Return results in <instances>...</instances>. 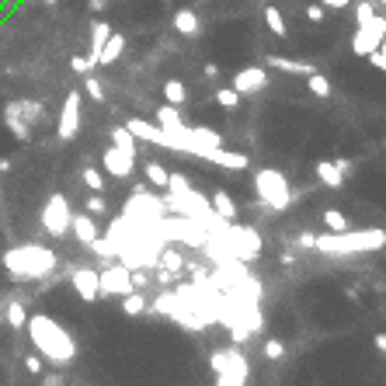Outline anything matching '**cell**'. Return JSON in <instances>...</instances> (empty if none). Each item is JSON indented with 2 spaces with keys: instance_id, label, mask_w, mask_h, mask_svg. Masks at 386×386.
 Masks as SVG:
<instances>
[{
  "instance_id": "obj_1",
  "label": "cell",
  "mask_w": 386,
  "mask_h": 386,
  "mask_svg": "<svg viewBox=\"0 0 386 386\" xmlns=\"http://www.w3.org/2000/svg\"><path fill=\"white\" fill-rule=\"evenodd\" d=\"M202 251L212 258V265L219 261H244L251 265L258 254H261V237L254 226H240V223H226V219H216L202 240Z\"/></svg>"
},
{
  "instance_id": "obj_2",
  "label": "cell",
  "mask_w": 386,
  "mask_h": 386,
  "mask_svg": "<svg viewBox=\"0 0 386 386\" xmlns=\"http://www.w3.org/2000/svg\"><path fill=\"white\" fill-rule=\"evenodd\" d=\"M25 330H28V341L35 344V355L42 362H53V365H70L77 358V341L74 334L56 324L49 313H28L25 320Z\"/></svg>"
},
{
  "instance_id": "obj_3",
  "label": "cell",
  "mask_w": 386,
  "mask_h": 386,
  "mask_svg": "<svg viewBox=\"0 0 386 386\" xmlns=\"http://www.w3.org/2000/svg\"><path fill=\"white\" fill-rule=\"evenodd\" d=\"M0 265L18 282H39L60 268V254L46 244H15L0 254Z\"/></svg>"
},
{
  "instance_id": "obj_4",
  "label": "cell",
  "mask_w": 386,
  "mask_h": 386,
  "mask_svg": "<svg viewBox=\"0 0 386 386\" xmlns=\"http://www.w3.org/2000/svg\"><path fill=\"white\" fill-rule=\"evenodd\" d=\"M386 244V233L379 226L369 230H341V233H320L313 240V251L330 254V258H348V254H365V251H379Z\"/></svg>"
},
{
  "instance_id": "obj_5",
  "label": "cell",
  "mask_w": 386,
  "mask_h": 386,
  "mask_svg": "<svg viewBox=\"0 0 386 386\" xmlns=\"http://www.w3.org/2000/svg\"><path fill=\"white\" fill-rule=\"evenodd\" d=\"M209 369L216 372V386H247V376H251V362L240 351V344L212 351Z\"/></svg>"
},
{
  "instance_id": "obj_6",
  "label": "cell",
  "mask_w": 386,
  "mask_h": 386,
  "mask_svg": "<svg viewBox=\"0 0 386 386\" xmlns=\"http://www.w3.org/2000/svg\"><path fill=\"white\" fill-rule=\"evenodd\" d=\"M254 192H258V199H261L268 209H275V212H282V209L292 205L289 178H285L282 171H275V167H261V171L254 174Z\"/></svg>"
},
{
  "instance_id": "obj_7",
  "label": "cell",
  "mask_w": 386,
  "mask_h": 386,
  "mask_svg": "<svg viewBox=\"0 0 386 386\" xmlns=\"http://www.w3.org/2000/svg\"><path fill=\"white\" fill-rule=\"evenodd\" d=\"M46 122V105L39 101H11L4 108V126L18 143H32V126Z\"/></svg>"
},
{
  "instance_id": "obj_8",
  "label": "cell",
  "mask_w": 386,
  "mask_h": 386,
  "mask_svg": "<svg viewBox=\"0 0 386 386\" xmlns=\"http://www.w3.org/2000/svg\"><path fill=\"white\" fill-rule=\"evenodd\" d=\"M164 199V205H167V212L171 216H188V219H199V223H216L219 216L209 209V199L205 195H199L195 188H185V192H171V195H160Z\"/></svg>"
},
{
  "instance_id": "obj_9",
  "label": "cell",
  "mask_w": 386,
  "mask_h": 386,
  "mask_svg": "<svg viewBox=\"0 0 386 386\" xmlns=\"http://www.w3.org/2000/svg\"><path fill=\"white\" fill-rule=\"evenodd\" d=\"M70 219H74V205L67 202V195H63V192L49 195L46 205H42V212H39L42 230H46L49 237H67V233H70Z\"/></svg>"
},
{
  "instance_id": "obj_10",
  "label": "cell",
  "mask_w": 386,
  "mask_h": 386,
  "mask_svg": "<svg viewBox=\"0 0 386 386\" xmlns=\"http://www.w3.org/2000/svg\"><path fill=\"white\" fill-rule=\"evenodd\" d=\"M122 212H126L129 219H136V223H157L160 216H167V205H164L160 195H153V192L146 188V192H133Z\"/></svg>"
},
{
  "instance_id": "obj_11",
  "label": "cell",
  "mask_w": 386,
  "mask_h": 386,
  "mask_svg": "<svg viewBox=\"0 0 386 386\" xmlns=\"http://www.w3.org/2000/svg\"><path fill=\"white\" fill-rule=\"evenodd\" d=\"M77 133H81V94L70 91L60 108V119H56V136H60V143H70V140H77Z\"/></svg>"
},
{
  "instance_id": "obj_12",
  "label": "cell",
  "mask_w": 386,
  "mask_h": 386,
  "mask_svg": "<svg viewBox=\"0 0 386 386\" xmlns=\"http://www.w3.org/2000/svg\"><path fill=\"white\" fill-rule=\"evenodd\" d=\"M101 167H105V174L126 181V178H133V171H136V150H126V146H115V143H112V146L105 150V157H101Z\"/></svg>"
},
{
  "instance_id": "obj_13",
  "label": "cell",
  "mask_w": 386,
  "mask_h": 386,
  "mask_svg": "<svg viewBox=\"0 0 386 386\" xmlns=\"http://www.w3.org/2000/svg\"><path fill=\"white\" fill-rule=\"evenodd\" d=\"M98 292L101 296H126L133 292V282H129V268L122 261L108 265L105 271H98Z\"/></svg>"
},
{
  "instance_id": "obj_14",
  "label": "cell",
  "mask_w": 386,
  "mask_h": 386,
  "mask_svg": "<svg viewBox=\"0 0 386 386\" xmlns=\"http://www.w3.org/2000/svg\"><path fill=\"white\" fill-rule=\"evenodd\" d=\"M265 87H268V74H265V67H244V70L233 74V91H237L240 98L261 94Z\"/></svg>"
},
{
  "instance_id": "obj_15",
  "label": "cell",
  "mask_w": 386,
  "mask_h": 386,
  "mask_svg": "<svg viewBox=\"0 0 386 386\" xmlns=\"http://www.w3.org/2000/svg\"><path fill=\"white\" fill-rule=\"evenodd\" d=\"M70 285L77 289V296H81L84 303L101 299V292H98V271H94V268H77V271L70 275Z\"/></svg>"
},
{
  "instance_id": "obj_16",
  "label": "cell",
  "mask_w": 386,
  "mask_h": 386,
  "mask_svg": "<svg viewBox=\"0 0 386 386\" xmlns=\"http://www.w3.org/2000/svg\"><path fill=\"white\" fill-rule=\"evenodd\" d=\"M70 233L87 247L94 237H101V226H98V216H91V212H74V219H70Z\"/></svg>"
},
{
  "instance_id": "obj_17",
  "label": "cell",
  "mask_w": 386,
  "mask_h": 386,
  "mask_svg": "<svg viewBox=\"0 0 386 386\" xmlns=\"http://www.w3.org/2000/svg\"><path fill=\"white\" fill-rule=\"evenodd\" d=\"M174 32L178 35H185V39H199V32H202V22H199V15L192 11V8H181V11H174Z\"/></svg>"
},
{
  "instance_id": "obj_18",
  "label": "cell",
  "mask_w": 386,
  "mask_h": 386,
  "mask_svg": "<svg viewBox=\"0 0 386 386\" xmlns=\"http://www.w3.org/2000/svg\"><path fill=\"white\" fill-rule=\"evenodd\" d=\"M209 209H212L219 219H226V223H230V219H237V202H233L226 192H212V199H209Z\"/></svg>"
},
{
  "instance_id": "obj_19",
  "label": "cell",
  "mask_w": 386,
  "mask_h": 386,
  "mask_svg": "<svg viewBox=\"0 0 386 386\" xmlns=\"http://www.w3.org/2000/svg\"><path fill=\"white\" fill-rule=\"evenodd\" d=\"M157 126H160L164 133H174V129H181V126H185V115H181V108H174V105H164V108H157Z\"/></svg>"
},
{
  "instance_id": "obj_20",
  "label": "cell",
  "mask_w": 386,
  "mask_h": 386,
  "mask_svg": "<svg viewBox=\"0 0 386 386\" xmlns=\"http://www.w3.org/2000/svg\"><path fill=\"white\" fill-rule=\"evenodd\" d=\"M317 178H320L327 188H341V185H344V174L334 167V160H320V164H317Z\"/></svg>"
},
{
  "instance_id": "obj_21",
  "label": "cell",
  "mask_w": 386,
  "mask_h": 386,
  "mask_svg": "<svg viewBox=\"0 0 386 386\" xmlns=\"http://www.w3.org/2000/svg\"><path fill=\"white\" fill-rule=\"evenodd\" d=\"M143 178H146V185L164 188V185H167V167L157 164V160H146V164H143Z\"/></svg>"
},
{
  "instance_id": "obj_22",
  "label": "cell",
  "mask_w": 386,
  "mask_h": 386,
  "mask_svg": "<svg viewBox=\"0 0 386 386\" xmlns=\"http://www.w3.org/2000/svg\"><path fill=\"white\" fill-rule=\"evenodd\" d=\"M143 310H146V296H143L140 289H133V292L122 296V313H126V317H140Z\"/></svg>"
},
{
  "instance_id": "obj_23",
  "label": "cell",
  "mask_w": 386,
  "mask_h": 386,
  "mask_svg": "<svg viewBox=\"0 0 386 386\" xmlns=\"http://www.w3.org/2000/svg\"><path fill=\"white\" fill-rule=\"evenodd\" d=\"M164 98H167V105L181 108V105L188 101V87H185L181 81H167V84H164Z\"/></svg>"
},
{
  "instance_id": "obj_24",
  "label": "cell",
  "mask_w": 386,
  "mask_h": 386,
  "mask_svg": "<svg viewBox=\"0 0 386 386\" xmlns=\"http://www.w3.org/2000/svg\"><path fill=\"white\" fill-rule=\"evenodd\" d=\"M306 87H310V94H317V98H330V81L324 77V74H306Z\"/></svg>"
},
{
  "instance_id": "obj_25",
  "label": "cell",
  "mask_w": 386,
  "mask_h": 386,
  "mask_svg": "<svg viewBox=\"0 0 386 386\" xmlns=\"http://www.w3.org/2000/svg\"><path fill=\"white\" fill-rule=\"evenodd\" d=\"M324 226H327L330 233H341V230H348L351 223H348V216H344L341 209H327V212H324Z\"/></svg>"
},
{
  "instance_id": "obj_26",
  "label": "cell",
  "mask_w": 386,
  "mask_h": 386,
  "mask_svg": "<svg viewBox=\"0 0 386 386\" xmlns=\"http://www.w3.org/2000/svg\"><path fill=\"white\" fill-rule=\"evenodd\" d=\"M4 320H8V324L18 330V327H25L28 313H25V306H22V303H8V306H4Z\"/></svg>"
},
{
  "instance_id": "obj_27",
  "label": "cell",
  "mask_w": 386,
  "mask_h": 386,
  "mask_svg": "<svg viewBox=\"0 0 386 386\" xmlns=\"http://www.w3.org/2000/svg\"><path fill=\"white\" fill-rule=\"evenodd\" d=\"M112 143H115V146H126V150H136L140 140H136L126 126H115V129H112Z\"/></svg>"
},
{
  "instance_id": "obj_28",
  "label": "cell",
  "mask_w": 386,
  "mask_h": 386,
  "mask_svg": "<svg viewBox=\"0 0 386 386\" xmlns=\"http://www.w3.org/2000/svg\"><path fill=\"white\" fill-rule=\"evenodd\" d=\"M81 178H84V185H87L91 192H105V174H101L98 167H84Z\"/></svg>"
},
{
  "instance_id": "obj_29",
  "label": "cell",
  "mask_w": 386,
  "mask_h": 386,
  "mask_svg": "<svg viewBox=\"0 0 386 386\" xmlns=\"http://www.w3.org/2000/svg\"><path fill=\"white\" fill-rule=\"evenodd\" d=\"M84 212H91V216H105V212H108L105 195H101V192H91V195H87V202H84Z\"/></svg>"
},
{
  "instance_id": "obj_30",
  "label": "cell",
  "mask_w": 386,
  "mask_h": 386,
  "mask_svg": "<svg viewBox=\"0 0 386 386\" xmlns=\"http://www.w3.org/2000/svg\"><path fill=\"white\" fill-rule=\"evenodd\" d=\"M84 91H87L91 101H105V87H101V81L94 74H84Z\"/></svg>"
},
{
  "instance_id": "obj_31",
  "label": "cell",
  "mask_w": 386,
  "mask_h": 386,
  "mask_svg": "<svg viewBox=\"0 0 386 386\" xmlns=\"http://www.w3.org/2000/svg\"><path fill=\"white\" fill-rule=\"evenodd\" d=\"M282 355H285V344H282V337H268V341H265V358H268V362H278Z\"/></svg>"
},
{
  "instance_id": "obj_32",
  "label": "cell",
  "mask_w": 386,
  "mask_h": 386,
  "mask_svg": "<svg viewBox=\"0 0 386 386\" xmlns=\"http://www.w3.org/2000/svg\"><path fill=\"white\" fill-rule=\"evenodd\" d=\"M216 101H219L223 108H237V105H240V94H237L233 87H226V91H216Z\"/></svg>"
},
{
  "instance_id": "obj_33",
  "label": "cell",
  "mask_w": 386,
  "mask_h": 386,
  "mask_svg": "<svg viewBox=\"0 0 386 386\" xmlns=\"http://www.w3.org/2000/svg\"><path fill=\"white\" fill-rule=\"evenodd\" d=\"M164 188H167V192H185V188H192V185H188L185 174H171V171H167V185H164Z\"/></svg>"
},
{
  "instance_id": "obj_34",
  "label": "cell",
  "mask_w": 386,
  "mask_h": 386,
  "mask_svg": "<svg viewBox=\"0 0 386 386\" xmlns=\"http://www.w3.org/2000/svg\"><path fill=\"white\" fill-rule=\"evenodd\" d=\"M25 369H28L32 376H42V372H46V362H42L39 355H28V358H25Z\"/></svg>"
},
{
  "instance_id": "obj_35",
  "label": "cell",
  "mask_w": 386,
  "mask_h": 386,
  "mask_svg": "<svg viewBox=\"0 0 386 386\" xmlns=\"http://www.w3.org/2000/svg\"><path fill=\"white\" fill-rule=\"evenodd\" d=\"M70 67H74L77 74H91V70H94V63H91L87 56H74V60H70Z\"/></svg>"
},
{
  "instance_id": "obj_36",
  "label": "cell",
  "mask_w": 386,
  "mask_h": 386,
  "mask_svg": "<svg viewBox=\"0 0 386 386\" xmlns=\"http://www.w3.org/2000/svg\"><path fill=\"white\" fill-rule=\"evenodd\" d=\"M313 240H317V233H299V237H296V244L306 247V251H313Z\"/></svg>"
},
{
  "instance_id": "obj_37",
  "label": "cell",
  "mask_w": 386,
  "mask_h": 386,
  "mask_svg": "<svg viewBox=\"0 0 386 386\" xmlns=\"http://www.w3.org/2000/svg\"><path fill=\"white\" fill-rule=\"evenodd\" d=\"M153 271H157V282H160V285H171V282L178 278L174 271H164V268H153Z\"/></svg>"
},
{
  "instance_id": "obj_38",
  "label": "cell",
  "mask_w": 386,
  "mask_h": 386,
  "mask_svg": "<svg viewBox=\"0 0 386 386\" xmlns=\"http://www.w3.org/2000/svg\"><path fill=\"white\" fill-rule=\"evenodd\" d=\"M334 167H337V171H341V174L348 178V171H351V160H344V157H337V160H334Z\"/></svg>"
},
{
  "instance_id": "obj_39",
  "label": "cell",
  "mask_w": 386,
  "mask_h": 386,
  "mask_svg": "<svg viewBox=\"0 0 386 386\" xmlns=\"http://www.w3.org/2000/svg\"><path fill=\"white\" fill-rule=\"evenodd\" d=\"M42 386H63V376H56V372H53V376H42Z\"/></svg>"
},
{
  "instance_id": "obj_40",
  "label": "cell",
  "mask_w": 386,
  "mask_h": 386,
  "mask_svg": "<svg viewBox=\"0 0 386 386\" xmlns=\"http://www.w3.org/2000/svg\"><path fill=\"white\" fill-rule=\"evenodd\" d=\"M372 344H376V351H386V334H383V330H379V334H376V337H372Z\"/></svg>"
},
{
  "instance_id": "obj_41",
  "label": "cell",
  "mask_w": 386,
  "mask_h": 386,
  "mask_svg": "<svg viewBox=\"0 0 386 386\" xmlns=\"http://www.w3.org/2000/svg\"><path fill=\"white\" fill-rule=\"evenodd\" d=\"M278 261H282V265H292L296 258H292V251H282V254H278Z\"/></svg>"
},
{
  "instance_id": "obj_42",
  "label": "cell",
  "mask_w": 386,
  "mask_h": 386,
  "mask_svg": "<svg viewBox=\"0 0 386 386\" xmlns=\"http://www.w3.org/2000/svg\"><path fill=\"white\" fill-rule=\"evenodd\" d=\"M11 171V157H0V174H8Z\"/></svg>"
}]
</instances>
